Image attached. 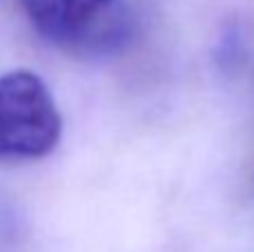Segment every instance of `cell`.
Listing matches in <instances>:
<instances>
[{
  "mask_svg": "<svg viewBox=\"0 0 254 252\" xmlns=\"http://www.w3.org/2000/svg\"><path fill=\"white\" fill-rule=\"evenodd\" d=\"M43 38L83 56H107L125 49L134 22L121 0H20Z\"/></svg>",
  "mask_w": 254,
  "mask_h": 252,
  "instance_id": "obj_1",
  "label": "cell"
},
{
  "mask_svg": "<svg viewBox=\"0 0 254 252\" xmlns=\"http://www.w3.org/2000/svg\"><path fill=\"white\" fill-rule=\"evenodd\" d=\"M61 134V112L38 74L16 69L0 76V161L43 159Z\"/></svg>",
  "mask_w": 254,
  "mask_h": 252,
  "instance_id": "obj_2",
  "label": "cell"
}]
</instances>
